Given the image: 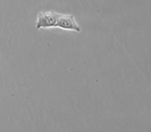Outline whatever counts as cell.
<instances>
[{
	"label": "cell",
	"mask_w": 151,
	"mask_h": 132,
	"mask_svg": "<svg viewBox=\"0 0 151 132\" xmlns=\"http://www.w3.org/2000/svg\"><path fill=\"white\" fill-rule=\"evenodd\" d=\"M60 13L54 11H42L37 14L36 20V28H51L55 27Z\"/></svg>",
	"instance_id": "6da1fadb"
},
{
	"label": "cell",
	"mask_w": 151,
	"mask_h": 132,
	"mask_svg": "<svg viewBox=\"0 0 151 132\" xmlns=\"http://www.w3.org/2000/svg\"><path fill=\"white\" fill-rule=\"evenodd\" d=\"M55 27H58L64 30L74 31L76 32H81V27L75 19V17L71 14H61L58 17Z\"/></svg>",
	"instance_id": "7a4b0ae2"
}]
</instances>
